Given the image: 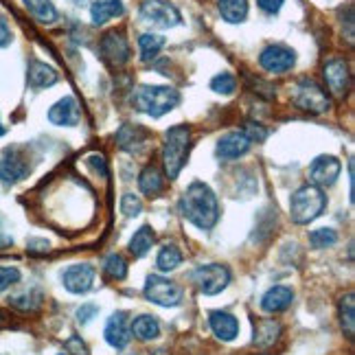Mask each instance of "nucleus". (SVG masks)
Instances as JSON below:
<instances>
[{"label": "nucleus", "instance_id": "28", "mask_svg": "<svg viewBox=\"0 0 355 355\" xmlns=\"http://www.w3.org/2000/svg\"><path fill=\"white\" fill-rule=\"evenodd\" d=\"M154 241H156L154 228H152V226H141V228L134 233V237L130 239V252H132L136 259H141V257H145L149 250H152Z\"/></svg>", "mask_w": 355, "mask_h": 355}, {"label": "nucleus", "instance_id": "8", "mask_svg": "<svg viewBox=\"0 0 355 355\" xmlns=\"http://www.w3.org/2000/svg\"><path fill=\"white\" fill-rule=\"evenodd\" d=\"M141 18L160 29H171L182 22V13L169 0H143L141 3Z\"/></svg>", "mask_w": 355, "mask_h": 355}, {"label": "nucleus", "instance_id": "5", "mask_svg": "<svg viewBox=\"0 0 355 355\" xmlns=\"http://www.w3.org/2000/svg\"><path fill=\"white\" fill-rule=\"evenodd\" d=\"M292 101L296 107H300V110H305V112H311V114H322L331 107L329 94H327L324 88L318 86L316 81L309 79V77L300 79L294 86Z\"/></svg>", "mask_w": 355, "mask_h": 355}, {"label": "nucleus", "instance_id": "10", "mask_svg": "<svg viewBox=\"0 0 355 355\" xmlns=\"http://www.w3.org/2000/svg\"><path fill=\"white\" fill-rule=\"evenodd\" d=\"M29 171H31L29 162H26V158L22 156L18 147L5 149L3 158H0V182L5 187H13L20 180H24V178L29 175Z\"/></svg>", "mask_w": 355, "mask_h": 355}, {"label": "nucleus", "instance_id": "4", "mask_svg": "<svg viewBox=\"0 0 355 355\" xmlns=\"http://www.w3.org/2000/svg\"><path fill=\"white\" fill-rule=\"evenodd\" d=\"M180 103V92L169 86H141L134 94V107L152 119H160Z\"/></svg>", "mask_w": 355, "mask_h": 355}, {"label": "nucleus", "instance_id": "9", "mask_svg": "<svg viewBox=\"0 0 355 355\" xmlns=\"http://www.w3.org/2000/svg\"><path fill=\"white\" fill-rule=\"evenodd\" d=\"M259 64H261L263 71L275 73V75H283L294 68L296 64V51L285 46V44H270L261 51L259 55Z\"/></svg>", "mask_w": 355, "mask_h": 355}, {"label": "nucleus", "instance_id": "19", "mask_svg": "<svg viewBox=\"0 0 355 355\" xmlns=\"http://www.w3.org/2000/svg\"><path fill=\"white\" fill-rule=\"evenodd\" d=\"M294 300V290L288 285H275L261 296V309L266 313H281L285 311Z\"/></svg>", "mask_w": 355, "mask_h": 355}, {"label": "nucleus", "instance_id": "30", "mask_svg": "<svg viewBox=\"0 0 355 355\" xmlns=\"http://www.w3.org/2000/svg\"><path fill=\"white\" fill-rule=\"evenodd\" d=\"M42 298H44L42 292L31 288L22 294H13L9 298V305L16 307L18 311H35V309H40V305H42Z\"/></svg>", "mask_w": 355, "mask_h": 355}, {"label": "nucleus", "instance_id": "3", "mask_svg": "<svg viewBox=\"0 0 355 355\" xmlns=\"http://www.w3.org/2000/svg\"><path fill=\"white\" fill-rule=\"evenodd\" d=\"M324 209H327V196L316 184H303L290 198V217L294 224L300 226L318 220L324 213Z\"/></svg>", "mask_w": 355, "mask_h": 355}, {"label": "nucleus", "instance_id": "43", "mask_svg": "<svg viewBox=\"0 0 355 355\" xmlns=\"http://www.w3.org/2000/svg\"><path fill=\"white\" fill-rule=\"evenodd\" d=\"M49 248L51 245L46 239H29V243H26V250H29L31 254H46Z\"/></svg>", "mask_w": 355, "mask_h": 355}, {"label": "nucleus", "instance_id": "34", "mask_svg": "<svg viewBox=\"0 0 355 355\" xmlns=\"http://www.w3.org/2000/svg\"><path fill=\"white\" fill-rule=\"evenodd\" d=\"M309 243H311V248H316V250L331 248V245L338 243V233L334 228H316L309 233Z\"/></svg>", "mask_w": 355, "mask_h": 355}, {"label": "nucleus", "instance_id": "7", "mask_svg": "<svg viewBox=\"0 0 355 355\" xmlns=\"http://www.w3.org/2000/svg\"><path fill=\"white\" fill-rule=\"evenodd\" d=\"M182 288L175 281H169L160 275H152L147 277L145 283V298L149 303L160 305V307H178L182 303Z\"/></svg>", "mask_w": 355, "mask_h": 355}, {"label": "nucleus", "instance_id": "40", "mask_svg": "<svg viewBox=\"0 0 355 355\" xmlns=\"http://www.w3.org/2000/svg\"><path fill=\"white\" fill-rule=\"evenodd\" d=\"M66 351L73 353V355H90L88 347L84 345V340H81L79 336H71L66 340Z\"/></svg>", "mask_w": 355, "mask_h": 355}, {"label": "nucleus", "instance_id": "45", "mask_svg": "<svg viewBox=\"0 0 355 355\" xmlns=\"http://www.w3.org/2000/svg\"><path fill=\"white\" fill-rule=\"evenodd\" d=\"M13 243V239L9 237V235H5V233H0V250L5 248V245H11Z\"/></svg>", "mask_w": 355, "mask_h": 355}, {"label": "nucleus", "instance_id": "44", "mask_svg": "<svg viewBox=\"0 0 355 355\" xmlns=\"http://www.w3.org/2000/svg\"><path fill=\"white\" fill-rule=\"evenodd\" d=\"M11 40H13V35H11V29H9L7 20H5V18H0V49L9 46V44H11Z\"/></svg>", "mask_w": 355, "mask_h": 355}, {"label": "nucleus", "instance_id": "2", "mask_svg": "<svg viewBox=\"0 0 355 355\" xmlns=\"http://www.w3.org/2000/svg\"><path fill=\"white\" fill-rule=\"evenodd\" d=\"M191 149V130L187 125H173L165 132L162 141V165L169 180H175L180 175Z\"/></svg>", "mask_w": 355, "mask_h": 355}, {"label": "nucleus", "instance_id": "35", "mask_svg": "<svg viewBox=\"0 0 355 355\" xmlns=\"http://www.w3.org/2000/svg\"><path fill=\"white\" fill-rule=\"evenodd\" d=\"M211 90L217 92V94H224V97H228V94H233L237 90V79L233 73H220L215 75L211 79Z\"/></svg>", "mask_w": 355, "mask_h": 355}, {"label": "nucleus", "instance_id": "48", "mask_svg": "<svg viewBox=\"0 0 355 355\" xmlns=\"http://www.w3.org/2000/svg\"><path fill=\"white\" fill-rule=\"evenodd\" d=\"M60 355H68V353H60Z\"/></svg>", "mask_w": 355, "mask_h": 355}, {"label": "nucleus", "instance_id": "47", "mask_svg": "<svg viewBox=\"0 0 355 355\" xmlns=\"http://www.w3.org/2000/svg\"><path fill=\"white\" fill-rule=\"evenodd\" d=\"M3 134H5V128H3V125H0V136H3Z\"/></svg>", "mask_w": 355, "mask_h": 355}, {"label": "nucleus", "instance_id": "22", "mask_svg": "<svg viewBox=\"0 0 355 355\" xmlns=\"http://www.w3.org/2000/svg\"><path fill=\"white\" fill-rule=\"evenodd\" d=\"M123 13H125L123 0H94L90 7V20H92V24L101 26L114 18H121Z\"/></svg>", "mask_w": 355, "mask_h": 355}, {"label": "nucleus", "instance_id": "11", "mask_svg": "<svg viewBox=\"0 0 355 355\" xmlns=\"http://www.w3.org/2000/svg\"><path fill=\"white\" fill-rule=\"evenodd\" d=\"M322 77L327 90H329L336 99H345L351 88V71L345 60H329L322 68Z\"/></svg>", "mask_w": 355, "mask_h": 355}, {"label": "nucleus", "instance_id": "41", "mask_svg": "<svg viewBox=\"0 0 355 355\" xmlns=\"http://www.w3.org/2000/svg\"><path fill=\"white\" fill-rule=\"evenodd\" d=\"M86 162L88 165L97 171L99 175H103V178H107V162H105V158L101 156V154H90L88 158H86Z\"/></svg>", "mask_w": 355, "mask_h": 355}, {"label": "nucleus", "instance_id": "27", "mask_svg": "<svg viewBox=\"0 0 355 355\" xmlns=\"http://www.w3.org/2000/svg\"><path fill=\"white\" fill-rule=\"evenodd\" d=\"M24 7L37 22H42V24H53L60 18V13L51 0H24Z\"/></svg>", "mask_w": 355, "mask_h": 355}, {"label": "nucleus", "instance_id": "39", "mask_svg": "<svg viewBox=\"0 0 355 355\" xmlns=\"http://www.w3.org/2000/svg\"><path fill=\"white\" fill-rule=\"evenodd\" d=\"M99 313V307L94 305V303H86V305H81L77 309V322L79 324H88L94 316Z\"/></svg>", "mask_w": 355, "mask_h": 355}, {"label": "nucleus", "instance_id": "20", "mask_svg": "<svg viewBox=\"0 0 355 355\" xmlns=\"http://www.w3.org/2000/svg\"><path fill=\"white\" fill-rule=\"evenodd\" d=\"M147 130L141 125H132V123H125L121 125V130L116 132V143L121 149H125L130 154H139L141 149L147 145Z\"/></svg>", "mask_w": 355, "mask_h": 355}, {"label": "nucleus", "instance_id": "42", "mask_svg": "<svg viewBox=\"0 0 355 355\" xmlns=\"http://www.w3.org/2000/svg\"><path fill=\"white\" fill-rule=\"evenodd\" d=\"M283 3H285V0H257L259 9L266 11V13H270V16H275V13H279L281 7H283Z\"/></svg>", "mask_w": 355, "mask_h": 355}, {"label": "nucleus", "instance_id": "23", "mask_svg": "<svg viewBox=\"0 0 355 355\" xmlns=\"http://www.w3.org/2000/svg\"><path fill=\"white\" fill-rule=\"evenodd\" d=\"M281 336V324L272 318H263L254 322V338H252V345L259 349H268L272 347L279 340Z\"/></svg>", "mask_w": 355, "mask_h": 355}, {"label": "nucleus", "instance_id": "26", "mask_svg": "<svg viewBox=\"0 0 355 355\" xmlns=\"http://www.w3.org/2000/svg\"><path fill=\"white\" fill-rule=\"evenodd\" d=\"M217 9L228 24H239L248 18V0H217Z\"/></svg>", "mask_w": 355, "mask_h": 355}, {"label": "nucleus", "instance_id": "25", "mask_svg": "<svg viewBox=\"0 0 355 355\" xmlns=\"http://www.w3.org/2000/svg\"><path fill=\"white\" fill-rule=\"evenodd\" d=\"M139 189L149 198L160 196L162 189H165V178H162L160 169L154 167V165H147L139 175Z\"/></svg>", "mask_w": 355, "mask_h": 355}, {"label": "nucleus", "instance_id": "29", "mask_svg": "<svg viewBox=\"0 0 355 355\" xmlns=\"http://www.w3.org/2000/svg\"><path fill=\"white\" fill-rule=\"evenodd\" d=\"M338 316H340V327L349 340H353L355 334V300L353 294L349 292L347 296L340 298V305H338Z\"/></svg>", "mask_w": 355, "mask_h": 355}, {"label": "nucleus", "instance_id": "38", "mask_svg": "<svg viewBox=\"0 0 355 355\" xmlns=\"http://www.w3.org/2000/svg\"><path fill=\"white\" fill-rule=\"evenodd\" d=\"M243 134L248 136L250 143H261V141H266L268 130L259 125V123H248V125L243 128Z\"/></svg>", "mask_w": 355, "mask_h": 355}, {"label": "nucleus", "instance_id": "31", "mask_svg": "<svg viewBox=\"0 0 355 355\" xmlns=\"http://www.w3.org/2000/svg\"><path fill=\"white\" fill-rule=\"evenodd\" d=\"M165 46V37L158 33H143L139 37V49H141V60L143 62H152L158 53Z\"/></svg>", "mask_w": 355, "mask_h": 355}, {"label": "nucleus", "instance_id": "46", "mask_svg": "<svg viewBox=\"0 0 355 355\" xmlns=\"http://www.w3.org/2000/svg\"><path fill=\"white\" fill-rule=\"evenodd\" d=\"M7 311H3V309H0V327H3V324H7Z\"/></svg>", "mask_w": 355, "mask_h": 355}, {"label": "nucleus", "instance_id": "12", "mask_svg": "<svg viewBox=\"0 0 355 355\" xmlns=\"http://www.w3.org/2000/svg\"><path fill=\"white\" fill-rule=\"evenodd\" d=\"M99 53L112 68H121L130 62V44H128V40L123 37V33H119V31H110L101 37Z\"/></svg>", "mask_w": 355, "mask_h": 355}, {"label": "nucleus", "instance_id": "36", "mask_svg": "<svg viewBox=\"0 0 355 355\" xmlns=\"http://www.w3.org/2000/svg\"><path fill=\"white\" fill-rule=\"evenodd\" d=\"M121 211L125 217H136V215H141L143 213V202L139 196H134V193H125L121 200Z\"/></svg>", "mask_w": 355, "mask_h": 355}, {"label": "nucleus", "instance_id": "37", "mask_svg": "<svg viewBox=\"0 0 355 355\" xmlns=\"http://www.w3.org/2000/svg\"><path fill=\"white\" fill-rule=\"evenodd\" d=\"M20 270L13 266H0V292L9 290L11 285H16L20 281Z\"/></svg>", "mask_w": 355, "mask_h": 355}, {"label": "nucleus", "instance_id": "14", "mask_svg": "<svg viewBox=\"0 0 355 355\" xmlns=\"http://www.w3.org/2000/svg\"><path fill=\"white\" fill-rule=\"evenodd\" d=\"M62 283L71 294H86L94 285V268L90 263L68 266L62 275Z\"/></svg>", "mask_w": 355, "mask_h": 355}, {"label": "nucleus", "instance_id": "21", "mask_svg": "<svg viewBox=\"0 0 355 355\" xmlns=\"http://www.w3.org/2000/svg\"><path fill=\"white\" fill-rule=\"evenodd\" d=\"M58 79H60V75L55 68L44 62H37V60H33L29 64V71H26V81H29V86L33 90H44V88L55 86Z\"/></svg>", "mask_w": 355, "mask_h": 355}, {"label": "nucleus", "instance_id": "13", "mask_svg": "<svg viewBox=\"0 0 355 355\" xmlns=\"http://www.w3.org/2000/svg\"><path fill=\"white\" fill-rule=\"evenodd\" d=\"M343 173V162L336 156H318L309 165V180L316 187H334Z\"/></svg>", "mask_w": 355, "mask_h": 355}, {"label": "nucleus", "instance_id": "15", "mask_svg": "<svg viewBox=\"0 0 355 355\" xmlns=\"http://www.w3.org/2000/svg\"><path fill=\"white\" fill-rule=\"evenodd\" d=\"M250 139L243 134V130L239 132H228L224 134L220 141H217V147H215V154L220 160H237L241 156L248 154L250 149Z\"/></svg>", "mask_w": 355, "mask_h": 355}, {"label": "nucleus", "instance_id": "33", "mask_svg": "<svg viewBox=\"0 0 355 355\" xmlns=\"http://www.w3.org/2000/svg\"><path fill=\"white\" fill-rule=\"evenodd\" d=\"M103 272H105L107 279L123 281V279L128 277V261L121 254H116V252L114 254H107L105 261H103Z\"/></svg>", "mask_w": 355, "mask_h": 355}, {"label": "nucleus", "instance_id": "24", "mask_svg": "<svg viewBox=\"0 0 355 355\" xmlns=\"http://www.w3.org/2000/svg\"><path fill=\"white\" fill-rule=\"evenodd\" d=\"M130 331L136 340L141 343H149V340H156L160 336V322L156 316H149V313H143V316L134 318V322L130 324Z\"/></svg>", "mask_w": 355, "mask_h": 355}, {"label": "nucleus", "instance_id": "16", "mask_svg": "<svg viewBox=\"0 0 355 355\" xmlns=\"http://www.w3.org/2000/svg\"><path fill=\"white\" fill-rule=\"evenodd\" d=\"M105 343L112 349H125L132 340V331H130V322H128V313L125 311H116L112 313L105 322Z\"/></svg>", "mask_w": 355, "mask_h": 355}, {"label": "nucleus", "instance_id": "17", "mask_svg": "<svg viewBox=\"0 0 355 355\" xmlns=\"http://www.w3.org/2000/svg\"><path fill=\"white\" fill-rule=\"evenodd\" d=\"M79 103L75 97H64L58 103H53L49 110V121L58 128H75L79 123Z\"/></svg>", "mask_w": 355, "mask_h": 355}, {"label": "nucleus", "instance_id": "6", "mask_svg": "<svg viewBox=\"0 0 355 355\" xmlns=\"http://www.w3.org/2000/svg\"><path fill=\"white\" fill-rule=\"evenodd\" d=\"M191 281H193L196 288L207 294L215 296L228 288L230 283V270L222 263H207V266H198L191 272Z\"/></svg>", "mask_w": 355, "mask_h": 355}, {"label": "nucleus", "instance_id": "18", "mask_svg": "<svg viewBox=\"0 0 355 355\" xmlns=\"http://www.w3.org/2000/svg\"><path fill=\"white\" fill-rule=\"evenodd\" d=\"M209 324H211L215 338H220L222 343H233V340L239 336V320L228 311H220V309L211 311Z\"/></svg>", "mask_w": 355, "mask_h": 355}, {"label": "nucleus", "instance_id": "1", "mask_svg": "<svg viewBox=\"0 0 355 355\" xmlns=\"http://www.w3.org/2000/svg\"><path fill=\"white\" fill-rule=\"evenodd\" d=\"M178 207L187 220L200 230H211L220 220V202L207 182H191Z\"/></svg>", "mask_w": 355, "mask_h": 355}, {"label": "nucleus", "instance_id": "32", "mask_svg": "<svg viewBox=\"0 0 355 355\" xmlns=\"http://www.w3.org/2000/svg\"><path fill=\"white\" fill-rule=\"evenodd\" d=\"M182 263V252L178 245H162L158 257H156V266L160 272H173L178 266Z\"/></svg>", "mask_w": 355, "mask_h": 355}]
</instances>
